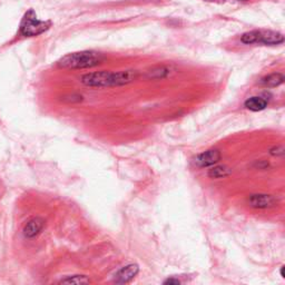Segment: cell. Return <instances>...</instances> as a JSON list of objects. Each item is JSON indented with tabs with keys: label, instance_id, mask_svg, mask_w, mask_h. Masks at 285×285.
Returning a JSON list of instances; mask_svg holds the SVG:
<instances>
[{
	"label": "cell",
	"instance_id": "1",
	"mask_svg": "<svg viewBox=\"0 0 285 285\" xmlns=\"http://www.w3.org/2000/svg\"><path fill=\"white\" fill-rule=\"evenodd\" d=\"M136 78L137 73L135 70H121L114 73L103 70L82 76L80 82L89 87H115L131 84Z\"/></svg>",
	"mask_w": 285,
	"mask_h": 285
},
{
	"label": "cell",
	"instance_id": "2",
	"mask_svg": "<svg viewBox=\"0 0 285 285\" xmlns=\"http://www.w3.org/2000/svg\"><path fill=\"white\" fill-rule=\"evenodd\" d=\"M103 59V55L96 51H78V53H71L60 58L58 66L60 68L66 69L92 68L101 64Z\"/></svg>",
	"mask_w": 285,
	"mask_h": 285
},
{
	"label": "cell",
	"instance_id": "3",
	"mask_svg": "<svg viewBox=\"0 0 285 285\" xmlns=\"http://www.w3.org/2000/svg\"><path fill=\"white\" fill-rule=\"evenodd\" d=\"M53 25L50 20L38 19L34 9H29L23 15L19 25V35L22 37H36L44 34Z\"/></svg>",
	"mask_w": 285,
	"mask_h": 285
},
{
	"label": "cell",
	"instance_id": "4",
	"mask_svg": "<svg viewBox=\"0 0 285 285\" xmlns=\"http://www.w3.org/2000/svg\"><path fill=\"white\" fill-rule=\"evenodd\" d=\"M241 41L245 45L252 44H262V45H280L284 42L283 34L274 30H252L244 32L241 36Z\"/></svg>",
	"mask_w": 285,
	"mask_h": 285
},
{
	"label": "cell",
	"instance_id": "5",
	"mask_svg": "<svg viewBox=\"0 0 285 285\" xmlns=\"http://www.w3.org/2000/svg\"><path fill=\"white\" fill-rule=\"evenodd\" d=\"M221 159V153L217 149H210L204 151V153L197 155L195 159H194V164L197 167L204 168V167H210L214 164H216Z\"/></svg>",
	"mask_w": 285,
	"mask_h": 285
},
{
	"label": "cell",
	"instance_id": "6",
	"mask_svg": "<svg viewBox=\"0 0 285 285\" xmlns=\"http://www.w3.org/2000/svg\"><path fill=\"white\" fill-rule=\"evenodd\" d=\"M249 204L254 208H270L277 204V198L268 194H253L249 197Z\"/></svg>",
	"mask_w": 285,
	"mask_h": 285
},
{
	"label": "cell",
	"instance_id": "7",
	"mask_svg": "<svg viewBox=\"0 0 285 285\" xmlns=\"http://www.w3.org/2000/svg\"><path fill=\"white\" fill-rule=\"evenodd\" d=\"M140 272V268L137 264L126 265L123 269L118 271L115 278V282L118 284H126L130 283Z\"/></svg>",
	"mask_w": 285,
	"mask_h": 285
},
{
	"label": "cell",
	"instance_id": "8",
	"mask_svg": "<svg viewBox=\"0 0 285 285\" xmlns=\"http://www.w3.org/2000/svg\"><path fill=\"white\" fill-rule=\"evenodd\" d=\"M44 220L40 217H34L27 222V224L23 227V234L28 239H32V237L37 236L41 230L44 229Z\"/></svg>",
	"mask_w": 285,
	"mask_h": 285
},
{
	"label": "cell",
	"instance_id": "9",
	"mask_svg": "<svg viewBox=\"0 0 285 285\" xmlns=\"http://www.w3.org/2000/svg\"><path fill=\"white\" fill-rule=\"evenodd\" d=\"M244 105L252 112H261L268 107V99L261 96H254L246 99Z\"/></svg>",
	"mask_w": 285,
	"mask_h": 285
},
{
	"label": "cell",
	"instance_id": "10",
	"mask_svg": "<svg viewBox=\"0 0 285 285\" xmlns=\"http://www.w3.org/2000/svg\"><path fill=\"white\" fill-rule=\"evenodd\" d=\"M283 82H284V75L280 74V73H274V74H270L268 76H265V77H263L262 79H261L260 84L264 87L274 88V87L280 86V85H282Z\"/></svg>",
	"mask_w": 285,
	"mask_h": 285
},
{
	"label": "cell",
	"instance_id": "11",
	"mask_svg": "<svg viewBox=\"0 0 285 285\" xmlns=\"http://www.w3.org/2000/svg\"><path fill=\"white\" fill-rule=\"evenodd\" d=\"M231 173H232L231 168L224 165H220V166H214V167L208 170V176L211 178H223L229 176V175H231Z\"/></svg>",
	"mask_w": 285,
	"mask_h": 285
},
{
	"label": "cell",
	"instance_id": "12",
	"mask_svg": "<svg viewBox=\"0 0 285 285\" xmlns=\"http://www.w3.org/2000/svg\"><path fill=\"white\" fill-rule=\"evenodd\" d=\"M89 282V279L85 275H74V277H69L60 281V283L64 284H88Z\"/></svg>",
	"mask_w": 285,
	"mask_h": 285
},
{
	"label": "cell",
	"instance_id": "13",
	"mask_svg": "<svg viewBox=\"0 0 285 285\" xmlns=\"http://www.w3.org/2000/svg\"><path fill=\"white\" fill-rule=\"evenodd\" d=\"M168 74H169V71L167 68L157 67V68H154L153 70L148 71L147 77L151 78V79H163L166 77V76H168Z\"/></svg>",
	"mask_w": 285,
	"mask_h": 285
},
{
	"label": "cell",
	"instance_id": "14",
	"mask_svg": "<svg viewBox=\"0 0 285 285\" xmlns=\"http://www.w3.org/2000/svg\"><path fill=\"white\" fill-rule=\"evenodd\" d=\"M284 146L282 145H279V146H275L273 148L270 149V153L272 154L273 156H283L284 155Z\"/></svg>",
	"mask_w": 285,
	"mask_h": 285
},
{
	"label": "cell",
	"instance_id": "15",
	"mask_svg": "<svg viewBox=\"0 0 285 285\" xmlns=\"http://www.w3.org/2000/svg\"><path fill=\"white\" fill-rule=\"evenodd\" d=\"M164 284H175V285H178L180 284V281L177 279H167L166 281H164Z\"/></svg>",
	"mask_w": 285,
	"mask_h": 285
},
{
	"label": "cell",
	"instance_id": "16",
	"mask_svg": "<svg viewBox=\"0 0 285 285\" xmlns=\"http://www.w3.org/2000/svg\"><path fill=\"white\" fill-rule=\"evenodd\" d=\"M284 268H285V267H282V268H281V275H282L283 278H285V275H284Z\"/></svg>",
	"mask_w": 285,
	"mask_h": 285
},
{
	"label": "cell",
	"instance_id": "17",
	"mask_svg": "<svg viewBox=\"0 0 285 285\" xmlns=\"http://www.w3.org/2000/svg\"><path fill=\"white\" fill-rule=\"evenodd\" d=\"M210 1H216V0H210Z\"/></svg>",
	"mask_w": 285,
	"mask_h": 285
}]
</instances>
